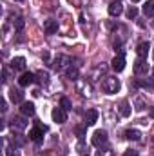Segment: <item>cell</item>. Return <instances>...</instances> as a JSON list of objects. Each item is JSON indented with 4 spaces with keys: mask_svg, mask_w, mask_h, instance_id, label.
I'll return each instance as SVG.
<instances>
[{
    "mask_svg": "<svg viewBox=\"0 0 154 156\" xmlns=\"http://www.w3.org/2000/svg\"><path fill=\"white\" fill-rule=\"evenodd\" d=\"M142 87H145V89H154V82L152 80H142V82H138Z\"/></svg>",
    "mask_w": 154,
    "mask_h": 156,
    "instance_id": "obj_23",
    "label": "cell"
},
{
    "mask_svg": "<svg viewBox=\"0 0 154 156\" xmlns=\"http://www.w3.org/2000/svg\"><path fill=\"white\" fill-rule=\"evenodd\" d=\"M9 100L15 104H24V93L20 89H11L9 91Z\"/></svg>",
    "mask_w": 154,
    "mask_h": 156,
    "instance_id": "obj_10",
    "label": "cell"
},
{
    "mask_svg": "<svg viewBox=\"0 0 154 156\" xmlns=\"http://www.w3.org/2000/svg\"><path fill=\"white\" fill-rule=\"evenodd\" d=\"M60 107L65 109V111H71V109H73V105H71V102H69L67 96H62V98H60Z\"/></svg>",
    "mask_w": 154,
    "mask_h": 156,
    "instance_id": "obj_20",
    "label": "cell"
},
{
    "mask_svg": "<svg viewBox=\"0 0 154 156\" xmlns=\"http://www.w3.org/2000/svg\"><path fill=\"white\" fill-rule=\"evenodd\" d=\"M125 138L127 140H132V142H138L142 138V133L138 129H129V131H125Z\"/></svg>",
    "mask_w": 154,
    "mask_h": 156,
    "instance_id": "obj_16",
    "label": "cell"
},
{
    "mask_svg": "<svg viewBox=\"0 0 154 156\" xmlns=\"http://www.w3.org/2000/svg\"><path fill=\"white\" fill-rule=\"evenodd\" d=\"M51 118H53V122H56V123H65V122H67V111L62 109V107H56V109H53Z\"/></svg>",
    "mask_w": 154,
    "mask_h": 156,
    "instance_id": "obj_3",
    "label": "cell"
},
{
    "mask_svg": "<svg viewBox=\"0 0 154 156\" xmlns=\"http://www.w3.org/2000/svg\"><path fill=\"white\" fill-rule=\"evenodd\" d=\"M13 24H15V29H16V31H22V29H24V26H26V22H24V18H22V16H18Z\"/></svg>",
    "mask_w": 154,
    "mask_h": 156,
    "instance_id": "obj_21",
    "label": "cell"
},
{
    "mask_svg": "<svg viewBox=\"0 0 154 156\" xmlns=\"http://www.w3.org/2000/svg\"><path fill=\"white\" fill-rule=\"evenodd\" d=\"M134 73L136 75H147L149 73V64H147L145 58H138L134 62Z\"/></svg>",
    "mask_w": 154,
    "mask_h": 156,
    "instance_id": "obj_5",
    "label": "cell"
},
{
    "mask_svg": "<svg viewBox=\"0 0 154 156\" xmlns=\"http://www.w3.org/2000/svg\"><path fill=\"white\" fill-rule=\"evenodd\" d=\"M149 49H151V44L149 42H140L138 47H136V53H138V58H145L147 60V55H149Z\"/></svg>",
    "mask_w": 154,
    "mask_h": 156,
    "instance_id": "obj_8",
    "label": "cell"
},
{
    "mask_svg": "<svg viewBox=\"0 0 154 156\" xmlns=\"http://www.w3.org/2000/svg\"><path fill=\"white\" fill-rule=\"evenodd\" d=\"M98 120V111L96 109H89L85 113V125H94Z\"/></svg>",
    "mask_w": 154,
    "mask_h": 156,
    "instance_id": "obj_15",
    "label": "cell"
},
{
    "mask_svg": "<svg viewBox=\"0 0 154 156\" xmlns=\"http://www.w3.org/2000/svg\"><path fill=\"white\" fill-rule=\"evenodd\" d=\"M37 76H38V80L40 82H42V83H47V82H49V80H47V75H45V73H38V75H37Z\"/></svg>",
    "mask_w": 154,
    "mask_h": 156,
    "instance_id": "obj_28",
    "label": "cell"
},
{
    "mask_svg": "<svg viewBox=\"0 0 154 156\" xmlns=\"http://www.w3.org/2000/svg\"><path fill=\"white\" fill-rule=\"evenodd\" d=\"M78 153H80L82 156H85V154H87V147L83 145V142H80V144H78Z\"/></svg>",
    "mask_w": 154,
    "mask_h": 156,
    "instance_id": "obj_25",
    "label": "cell"
},
{
    "mask_svg": "<svg viewBox=\"0 0 154 156\" xmlns=\"http://www.w3.org/2000/svg\"><path fill=\"white\" fill-rule=\"evenodd\" d=\"M136 16H138V9H136L134 5H131V7L127 9V18L131 20V18H136Z\"/></svg>",
    "mask_w": 154,
    "mask_h": 156,
    "instance_id": "obj_22",
    "label": "cell"
},
{
    "mask_svg": "<svg viewBox=\"0 0 154 156\" xmlns=\"http://www.w3.org/2000/svg\"><path fill=\"white\" fill-rule=\"evenodd\" d=\"M11 127L13 129H18V131H24L27 127V122H26V118H22V116H15L11 120Z\"/></svg>",
    "mask_w": 154,
    "mask_h": 156,
    "instance_id": "obj_12",
    "label": "cell"
},
{
    "mask_svg": "<svg viewBox=\"0 0 154 156\" xmlns=\"http://www.w3.org/2000/svg\"><path fill=\"white\" fill-rule=\"evenodd\" d=\"M132 2H140V0H132Z\"/></svg>",
    "mask_w": 154,
    "mask_h": 156,
    "instance_id": "obj_31",
    "label": "cell"
},
{
    "mask_svg": "<svg viewBox=\"0 0 154 156\" xmlns=\"http://www.w3.org/2000/svg\"><path fill=\"white\" fill-rule=\"evenodd\" d=\"M11 67H13L15 71H24V69H26V58H24V56L13 58V60H11Z\"/></svg>",
    "mask_w": 154,
    "mask_h": 156,
    "instance_id": "obj_13",
    "label": "cell"
},
{
    "mask_svg": "<svg viewBox=\"0 0 154 156\" xmlns=\"http://www.w3.org/2000/svg\"><path fill=\"white\" fill-rule=\"evenodd\" d=\"M5 80H7V69L4 67V69H2V82H5Z\"/></svg>",
    "mask_w": 154,
    "mask_h": 156,
    "instance_id": "obj_30",
    "label": "cell"
},
{
    "mask_svg": "<svg viewBox=\"0 0 154 156\" xmlns=\"http://www.w3.org/2000/svg\"><path fill=\"white\" fill-rule=\"evenodd\" d=\"M65 76L69 78V80H78V69L76 67H67V71H65Z\"/></svg>",
    "mask_w": 154,
    "mask_h": 156,
    "instance_id": "obj_19",
    "label": "cell"
},
{
    "mask_svg": "<svg viewBox=\"0 0 154 156\" xmlns=\"http://www.w3.org/2000/svg\"><path fill=\"white\" fill-rule=\"evenodd\" d=\"M44 31H45L47 35H54V33L58 31V22H56V20H45V22H44Z\"/></svg>",
    "mask_w": 154,
    "mask_h": 156,
    "instance_id": "obj_9",
    "label": "cell"
},
{
    "mask_svg": "<svg viewBox=\"0 0 154 156\" xmlns=\"http://www.w3.org/2000/svg\"><path fill=\"white\" fill-rule=\"evenodd\" d=\"M118 2H120V0H118Z\"/></svg>",
    "mask_w": 154,
    "mask_h": 156,
    "instance_id": "obj_33",
    "label": "cell"
},
{
    "mask_svg": "<svg viewBox=\"0 0 154 156\" xmlns=\"http://www.w3.org/2000/svg\"><path fill=\"white\" fill-rule=\"evenodd\" d=\"M37 82V75H33V73H22V76L18 78V83L22 85V87H27V85H31V83H35Z\"/></svg>",
    "mask_w": 154,
    "mask_h": 156,
    "instance_id": "obj_6",
    "label": "cell"
},
{
    "mask_svg": "<svg viewBox=\"0 0 154 156\" xmlns=\"http://www.w3.org/2000/svg\"><path fill=\"white\" fill-rule=\"evenodd\" d=\"M102 87H103V91L107 93V94H114L120 91V80L114 76H107L103 80V83H102Z\"/></svg>",
    "mask_w": 154,
    "mask_h": 156,
    "instance_id": "obj_1",
    "label": "cell"
},
{
    "mask_svg": "<svg viewBox=\"0 0 154 156\" xmlns=\"http://www.w3.org/2000/svg\"><path fill=\"white\" fill-rule=\"evenodd\" d=\"M111 67L114 69L116 73H121V71L125 69V56H123V53L116 55L114 58H113V62H111Z\"/></svg>",
    "mask_w": 154,
    "mask_h": 156,
    "instance_id": "obj_4",
    "label": "cell"
},
{
    "mask_svg": "<svg viewBox=\"0 0 154 156\" xmlns=\"http://www.w3.org/2000/svg\"><path fill=\"white\" fill-rule=\"evenodd\" d=\"M18 2H22V0H18Z\"/></svg>",
    "mask_w": 154,
    "mask_h": 156,
    "instance_id": "obj_32",
    "label": "cell"
},
{
    "mask_svg": "<svg viewBox=\"0 0 154 156\" xmlns=\"http://www.w3.org/2000/svg\"><path fill=\"white\" fill-rule=\"evenodd\" d=\"M125 156H138V151H134V149H131V151H127Z\"/></svg>",
    "mask_w": 154,
    "mask_h": 156,
    "instance_id": "obj_29",
    "label": "cell"
},
{
    "mask_svg": "<svg viewBox=\"0 0 154 156\" xmlns=\"http://www.w3.org/2000/svg\"><path fill=\"white\" fill-rule=\"evenodd\" d=\"M75 131H76L78 138H80V140H83V136H85V127H82V125H78V127L75 129Z\"/></svg>",
    "mask_w": 154,
    "mask_h": 156,
    "instance_id": "obj_24",
    "label": "cell"
},
{
    "mask_svg": "<svg viewBox=\"0 0 154 156\" xmlns=\"http://www.w3.org/2000/svg\"><path fill=\"white\" fill-rule=\"evenodd\" d=\"M107 131H103V129H98V131H94V134H93V138H91V144L94 145V147H102V145H105L107 144Z\"/></svg>",
    "mask_w": 154,
    "mask_h": 156,
    "instance_id": "obj_2",
    "label": "cell"
},
{
    "mask_svg": "<svg viewBox=\"0 0 154 156\" xmlns=\"http://www.w3.org/2000/svg\"><path fill=\"white\" fill-rule=\"evenodd\" d=\"M143 15H145V16H154V2L152 0L145 2V5H143Z\"/></svg>",
    "mask_w": 154,
    "mask_h": 156,
    "instance_id": "obj_18",
    "label": "cell"
},
{
    "mask_svg": "<svg viewBox=\"0 0 154 156\" xmlns=\"http://www.w3.org/2000/svg\"><path fill=\"white\" fill-rule=\"evenodd\" d=\"M121 13H123V5L118 0H114L113 4H109V15L111 16H120Z\"/></svg>",
    "mask_w": 154,
    "mask_h": 156,
    "instance_id": "obj_11",
    "label": "cell"
},
{
    "mask_svg": "<svg viewBox=\"0 0 154 156\" xmlns=\"http://www.w3.org/2000/svg\"><path fill=\"white\" fill-rule=\"evenodd\" d=\"M44 133H45V127H42V125L33 127V129L29 131V140H33V142H40L42 136H44Z\"/></svg>",
    "mask_w": 154,
    "mask_h": 156,
    "instance_id": "obj_7",
    "label": "cell"
},
{
    "mask_svg": "<svg viewBox=\"0 0 154 156\" xmlns=\"http://www.w3.org/2000/svg\"><path fill=\"white\" fill-rule=\"evenodd\" d=\"M20 113L24 116H33L35 115V104L33 102H24L22 107H20Z\"/></svg>",
    "mask_w": 154,
    "mask_h": 156,
    "instance_id": "obj_14",
    "label": "cell"
},
{
    "mask_svg": "<svg viewBox=\"0 0 154 156\" xmlns=\"http://www.w3.org/2000/svg\"><path fill=\"white\" fill-rule=\"evenodd\" d=\"M5 156H20L16 149H5Z\"/></svg>",
    "mask_w": 154,
    "mask_h": 156,
    "instance_id": "obj_27",
    "label": "cell"
},
{
    "mask_svg": "<svg viewBox=\"0 0 154 156\" xmlns=\"http://www.w3.org/2000/svg\"><path fill=\"white\" fill-rule=\"evenodd\" d=\"M120 115L121 116H131V105H129V102L127 100H123L121 104H120Z\"/></svg>",
    "mask_w": 154,
    "mask_h": 156,
    "instance_id": "obj_17",
    "label": "cell"
},
{
    "mask_svg": "<svg viewBox=\"0 0 154 156\" xmlns=\"http://www.w3.org/2000/svg\"><path fill=\"white\" fill-rule=\"evenodd\" d=\"M96 156H114V153H113L111 149H105V151H98Z\"/></svg>",
    "mask_w": 154,
    "mask_h": 156,
    "instance_id": "obj_26",
    "label": "cell"
}]
</instances>
